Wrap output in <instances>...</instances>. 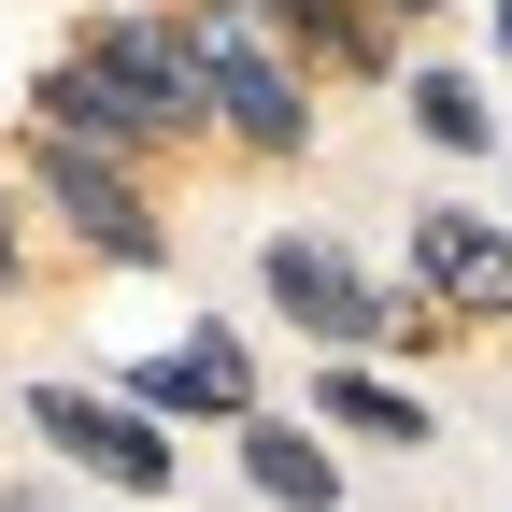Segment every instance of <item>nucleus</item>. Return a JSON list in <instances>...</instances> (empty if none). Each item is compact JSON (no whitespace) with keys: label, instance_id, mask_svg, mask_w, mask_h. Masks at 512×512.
Here are the masks:
<instances>
[{"label":"nucleus","instance_id":"f257e3e1","mask_svg":"<svg viewBox=\"0 0 512 512\" xmlns=\"http://www.w3.org/2000/svg\"><path fill=\"white\" fill-rule=\"evenodd\" d=\"M256 299H271V328H299L313 356H441L456 342V313L413 299V285H384L328 214H285L256 242Z\"/></svg>","mask_w":512,"mask_h":512},{"label":"nucleus","instance_id":"f03ea898","mask_svg":"<svg viewBox=\"0 0 512 512\" xmlns=\"http://www.w3.org/2000/svg\"><path fill=\"white\" fill-rule=\"evenodd\" d=\"M171 29H185V72H200L214 157H242V171H299L313 143H328V100H313V72H299L285 29H256L242 0H171Z\"/></svg>","mask_w":512,"mask_h":512},{"label":"nucleus","instance_id":"7ed1b4c3","mask_svg":"<svg viewBox=\"0 0 512 512\" xmlns=\"http://www.w3.org/2000/svg\"><path fill=\"white\" fill-rule=\"evenodd\" d=\"M15 171H29L43 228L72 242L86 271H171V200H157V171H143V157L72 143V128H15Z\"/></svg>","mask_w":512,"mask_h":512},{"label":"nucleus","instance_id":"20e7f679","mask_svg":"<svg viewBox=\"0 0 512 512\" xmlns=\"http://www.w3.org/2000/svg\"><path fill=\"white\" fill-rule=\"evenodd\" d=\"M15 413H29V441H43L72 484L171 512V484H185V427H171V413H143L114 370H43V384H15Z\"/></svg>","mask_w":512,"mask_h":512},{"label":"nucleus","instance_id":"39448f33","mask_svg":"<svg viewBox=\"0 0 512 512\" xmlns=\"http://www.w3.org/2000/svg\"><path fill=\"white\" fill-rule=\"evenodd\" d=\"M399 285L456 313V342L512 328V214H484V200H413V228H399Z\"/></svg>","mask_w":512,"mask_h":512},{"label":"nucleus","instance_id":"423d86ee","mask_svg":"<svg viewBox=\"0 0 512 512\" xmlns=\"http://www.w3.org/2000/svg\"><path fill=\"white\" fill-rule=\"evenodd\" d=\"M114 384H128V399H143V413H171V427H214V441H228V427L256 413V342H242V328H214V313H200V328H185V342H157V356H128Z\"/></svg>","mask_w":512,"mask_h":512},{"label":"nucleus","instance_id":"0eeeda50","mask_svg":"<svg viewBox=\"0 0 512 512\" xmlns=\"http://www.w3.org/2000/svg\"><path fill=\"white\" fill-rule=\"evenodd\" d=\"M242 15L285 29L313 86H399V57H413V29L384 15V0H242Z\"/></svg>","mask_w":512,"mask_h":512},{"label":"nucleus","instance_id":"6e6552de","mask_svg":"<svg viewBox=\"0 0 512 512\" xmlns=\"http://www.w3.org/2000/svg\"><path fill=\"white\" fill-rule=\"evenodd\" d=\"M328 441H370V456H427L441 441V399L427 384H399L384 356H313V399H299Z\"/></svg>","mask_w":512,"mask_h":512},{"label":"nucleus","instance_id":"1a4fd4ad","mask_svg":"<svg viewBox=\"0 0 512 512\" xmlns=\"http://www.w3.org/2000/svg\"><path fill=\"white\" fill-rule=\"evenodd\" d=\"M228 470L271 498V512H342V484H356V470H342V441L313 427V413H271V399L228 427Z\"/></svg>","mask_w":512,"mask_h":512},{"label":"nucleus","instance_id":"9d476101","mask_svg":"<svg viewBox=\"0 0 512 512\" xmlns=\"http://www.w3.org/2000/svg\"><path fill=\"white\" fill-rule=\"evenodd\" d=\"M399 114H413V143L427 157H470V171H498V86L470 72V57H399Z\"/></svg>","mask_w":512,"mask_h":512},{"label":"nucleus","instance_id":"9b49d317","mask_svg":"<svg viewBox=\"0 0 512 512\" xmlns=\"http://www.w3.org/2000/svg\"><path fill=\"white\" fill-rule=\"evenodd\" d=\"M29 285H43V200H29V171L0 157V313H15Z\"/></svg>","mask_w":512,"mask_h":512},{"label":"nucleus","instance_id":"f8f14e48","mask_svg":"<svg viewBox=\"0 0 512 512\" xmlns=\"http://www.w3.org/2000/svg\"><path fill=\"white\" fill-rule=\"evenodd\" d=\"M0 512H86V498L57 484V470H15V484H0Z\"/></svg>","mask_w":512,"mask_h":512},{"label":"nucleus","instance_id":"ddd939ff","mask_svg":"<svg viewBox=\"0 0 512 512\" xmlns=\"http://www.w3.org/2000/svg\"><path fill=\"white\" fill-rule=\"evenodd\" d=\"M484 57H498V72H512V0H484Z\"/></svg>","mask_w":512,"mask_h":512},{"label":"nucleus","instance_id":"4468645a","mask_svg":"<svg viewBox=\"0 0 512 512\" xmlns=\"http://www.w3.org/2000/svg\"><path fill=\"white\" fill-rule=\"evenodd\" d=\"M384 15H399V29H441V15H456V0H384Z\"/></svg>","mask_w":512,"mask_h":512},{"label":"nucleus","instance_id":"2eb2a0df","mask_svg":"<svg viewBox=\"0 0 512 512\" xmlns=\"http://www.w3.org/2000/svg\"><path fill=\"white\" fill-rule=\"evenodd\" d=\"M498 214H512V143H498Z\"/></svg>","mask_w":512,"mask_h":512},{"label":"nucleus","instance_id":"dca6fc26","mask_svg":"<svg viewBox=\"0 0 512 512\" xmlns=\"http://www.w3.org/2000/svg\"><path fill=\"white\" fill-rule=\"evenodd\" d=\"M114 512H143V498H114Z\"/></svg>","mask_w":512,"mask_h":512}]
</instances>
